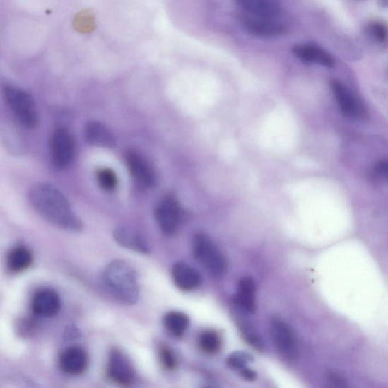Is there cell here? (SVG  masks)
Returning a JSON list of instances; mask_svg holds the SVG:
<instances>
[{
	"label": "cell",
	"instance_id": "obj_1",
	"mask_svg": "<svg viewBox=\"0 0 388 388\" xmlns=\"http://www.w3.org/2000/svg\"><path fill=\"white\" fill-rule=\"evenodd\" d=\"M28 198L35 211L52 225L71 233L82 230L81 220L57 187L48 184H36L29 191Z\"/></svg>",
	"mask_w": 388,
	"mask_h": 388
},
{
	"label": "cell",
	"instance_id": "obj_2",
	"mask_svg": "<svg viewBox=\"0 0 388 388\" xmlns=\"http://www.w3.org/2000/svg\"><path fill=\"white\" fill-rule=\"evenodd\" d=\"M103 281L111 295L124 305H133L139 298L137 274L123 260H114L103 271Z\"/></svg>",
	"mask_w": 388,
	"mask_h": 388
},
{
	"label": "cell",
	"instance_id": "obj_3",
	"mask_svg": "<svg viewBox=\"0 0 388 388\" xmlns=\"http://www.w3.org/2000/svg\"><path fill=\"white\" fill-rule=\"evenodd\" d=\"M6 103L16 119L27 128L33 129L38 124L39 117L33 97L27 91L6 86L4 88Z\"/></svg>",
	"mask_w": 388,
	"mask_h": 388
},
{
	"label": "cell",
	"instance_id": "obj_4",
	"mask_svg": "<svg viewBox=\"0 0 388 388\" xmlns=\"http://www.w3.org/2000/svg\"><path fill=\"white\" fill-rule=\"evenodd\" d=\"M194 257L203 267L215 277L222 276L226 270V259L213 241L204 234L193 240Z\"/></svg>",
	"mask_w": 388,
	"mask_h": 388
},
{
	"label": "cell",
	"instance_id": "obj_5",
	"mask_svg": "<svg viewBox=\"0 0 388 388\" xmlns=\"http://www.w3.org/2000/svg\"><path fill=\"white\" fill-rule=\"evenodd\" d=\"M50 152L52 162L58 169H66L72 163L76 156V145L68 129L59 128L52 133Z\"/></svg>",
	"mask_w": 388,
	"mask_h": 388
},
{
	"label": "cell",
	"instance_id": "obj_6",
	"mask_svg": "<svg viewBox=\"0 0 388 388\" xmlns=\"http://www.w3.org/2000/svg\"><path fill=\"white\" fill-rule=\"evenodd\" d=\"M155 216L162 232L167 235L177 233L183 218L181 205L172 194H167L157 204Z\"/></svg>",
	"mask_w": 388,
	"mask_h": 388
},
{
	"label": "cell",
	"instance_id": "obj_7",
	"mask_svg": "<svg viewBox=\"0 0 388 388\" xmlns=\"http://www.w3.org/2000/svg\"><path fill=\"white\" fill-rule=\"evenodd\" d=\"M240 23L247 33L259 37H277L288 33V28L278 17H264L245 14Z\"/></svg>",
	"mask_w": 388,
	"mask_h": 388
},
{
	"label": "cell",
	"instance_id": "obj_8",
	"mask_svg": "<svg viewBox=\"0 0 388 388\" xmlns=\"http://www.w3.org/2000/svg\"><path fill=\"white\" fill-rule=\"evenodd\" d=\"M124 160L133 180L139 186L151 188L156 184V175L148 159L139 151L129 149L124 152Z\"/></svg>",
	"mask_w": 388,
	"mask_h": 388
},
{
	"label": "cell",
	"instance_id": "obj_9",
	"mask_svg": "<svg viewBox=\"0 0 388 388\" xmlns=\"http://www.w3.org/2000/svg\"><path fill=\"white\" fill-rule=\"evenodd\" d=\"M271 330L276 348L288 360H295L299 354V346L295 332L288 324L278 318L271 321Z\"/></svg>",
	"mask_w": 388,
	"mask_h": 388
},
{
	"label": "cell",
	"instance_id": "obj_10",
	"mask_svg": "<svg viewBox=\"0 0 388 388\" xmlns=\"http://www.w3.org/2000/svg\"><path fill=\"white\" fill-rule=\"evenodd\" d=\"M107 374L110 381L121 386H129L136 376L132 363L118 348H113L110 353Z\"/></svg>",
	"mask_w": 388,
	"mask_h": 388
},
{
	"label": "cell",
	"instance_id": "obj_11",
	"mask_svg": "<svg viewBox=\"0 0 388 388\" xmlns=\"http://www.w3.org/2000/svg\"><path fill=\"white\" fill-rule=\"evenodd\" d=\"M61 300L58 293L51 289L37 290L31 300V310L35 316L51 318L57 316L61 309Z\"/></svg>",
	"mask_w": 388,
	"mask_h": 388
},
{
	"label": "cell",
	"instance_id": "obj_12",
	"mask_svg": "<svg viewBox=\"0 0 388 388\" xmlns=\"http://www.w3.org/2000/svg\"><path fill=\"white\" fill-rule=\"evenodd\" d=\"M335 99L341 112L351 119H360L364 114L362 103L342 83L337 81L331 83Z\"/></svg>",
	"mask_w": 388,
	"mask_h": 388
},
{
	"label": "cell",
	"instance_id": "obj_13",
	"mask_svg": "<svg viewBox=\"0 0 388 388\" xmlns=\"http://www.w3.org/2000/svg\"><path fill=\"white\" fill-rule=\"evenodd\" d=\"M61 370L71 376H78L85 372L88 366V355L85 350L72 346L63 351L59 360Z\"/></svg>",
	"mask_w": 388,
	"mask_h": 388
},
{
	"label": "cell",
	"instance_id": "obj_14",
	"mask_svg": "<svg viewBox=\"0 0 388 388\" xmlns=\"http://www.w3.org/2000/svg\"><path fill=\"white\" fill-rule=\"evenodd\" d=\"M85 138L93 146L99 148L112 149L117 144V141L112 132L106 125L98 121H90L86 125Z\"/></svg>",
	"mask_w": 388,
	"mask_h": 388
},
{
	"label": "cell",
	"instance_id": "obj_15",
	"mask_svg": "<svg viewBox=\"0 0 388 388\" xmlns=\"http://www.w3.org/2000/svg\"><path fill=\"white\" fill-rule=\"evenodd\" d=\"M293 54L302 61L332 67L334 59L329 52L314 45H298L293 48Z\"/></svg>",
	"mask_w": 388,
	"mask_h": 388
},
{
	"label": "cell",
	"instance_id": "obj_16",
	"mask_svg": "<svg viewBox=\"0 0 388 388\" xmlns=\"http://www.w3.org/2000/svg\"><path fill=\"white\" fill-rule=\"evenodd\" d=\"M172 276L175 286L184 291L194 290L201 285L202 279L197 270L184 263L173 266Z\"/></svg>",
	"mask_w": 388,
	"mask_h": 388
},
{
	"label": "cell",
	"instance_id": "obj_17",
	"mask_svg": "<svg viewBox=\"0 0 388 388\" xmlns=\"http://www.w3.org/2000/svg\"><path fill=\"white\" fill-rule=\"evenodd\" d=\"M113 236L117 242L124 248L142 254H150V247L143 237L131 228L120 227L114 229Z\"/></svg>",
	"mask_w": 388,
	"mask_h": 388
},
{
	"label": "cell",
	"instance_id": "obj_18",
	"mask_svg": "<svg viewBox=\"0 0 388 388\" xmlns=\"http://www.w3.org/2000/svg\"><path fill=\"white\" fill-rule=\"evenodd\" d=\"M256 291L257 286L253 278H241L234 298V302L238 308L247 313H254L256 310Z\"/></svg>",
	"mask_w": 388,
	"mask_h": 388
},
{
	"label": "cell",
	"instance_id": "obj_19",
	"mask_svg": "<svg viewBox=\"0 0 388 388\" xmlns=\"http://www.w3.org/2000/svg\"><path fill=\"white\" fill-rule=\"evenodd\" d=\"M237 5L246 14L278 17L281 12L279 0H235Z\"/></svg>",
	"mask_w": 388,
	"mask_h": 388
},
{
	"label": "cell",
	"instance_id": "obj_20",
	"mask_svg": "<svg viewBox=\"0 0 388 388\" xmlns=\"http://www.w3.org/2000/svg\"><path fill=\"white\" fill-rule=\"evenodd\" d=\"M33 263V255L25 247H18L10 252L7 258V266L13 274H20L30 267Z\"/></svg>",
	"mask_w": 388,
	"mask_h": 388
},
{
	"label": "cell",
	"instance_id": "obj_21",
	"mask_svg": "<svg viewBox=\"0 0 388 388\" xmlns=\"http://www.w3.org/2000/svg\"><path fill=\"white\" fill-rule=\"evenodd\" d=\"M188 317L181 312H167L163 318L164 327L172 336L180 338L189 327Z\"/></svg>",
	"mask_w": 388,
	"mask_h": 388
},
{
	"label": "cell",
	"instance_id": "obj_22",
	"mask_svg": "<svg viewBox=\"0 0 388 388\" xmlns=\"http://www.w3.org/2000/svg\"><path fill=\"white\" fill-rule=\"evenodd\" d=\"M237 323L239 324V329L245 339L251 344L253 347L257 350L261 351L264 348L263 342L254 327L253 324L249 323L248 319L245 317H241V312L240 316L237 317Z\"/></svg>",
	"mask_w": 388,
	"mask_h": 388
},
{
	"label": "cell",
	"instance_id": "obj_23",
	"mask_svg": "<svg viewBox=\"0 0 388 388\" xmlns=\"http://www.w3.org/2000/svg\"><path fill=\"white\" fill-rule=\"evenodd\" d=\"M199 346L208 354H214L221 348V339L214 331H204L199 338Z\"/></svg>",
	"mask_w": 388,
	"mask_h": 388
},
{
	"label": "cell",
	"instance_id": "obj_24",
	"mask_svg": "<svg viewBox=\"0 0 388 388\" xmlns=\"http://www.w3.org/2000/svg\"><path fill=\"white\" fill-rule=\"evenodd\" d=\"M97 182L102 190L112 192L118 186L117 174L109 167H102L96 174Z\"/></svg>",
	"mask_w": 388,
	"mask_h": 388
},
{
	"label": "cell",
	"instance_id": "obj_25",
	"mask_svg": "<svg viewBox=\"0 0 388 388\" xmlns=\"http://www.w3.org/2000/svg\"><path fill=\"white\" fill-rule=\"evenodd\" d=\"M160 360L163 368L167 371H173L177 368V361L172 351L167 346L163 345L159 349Z\"/></svg>",
	"mask_w": 388,
	"mask_h": 388
},
{
	"label": "cell",
	"instance_id": "obj_26",
	"mask_svg": "<svg viewBox=\"0 0 388 388\" xmlns=\"http://www.w3.org/2000/svg\"><path fill=\"white\" fill-rule=\"evenodd\" d=\"M251 360L250 356L243 352H235L230 354L226 360L229 368L235 370H242L246 368L247 364Z\"/></svg>",
	"mask_w": 388,
	"mask_h": 388
},
{
	"label": "cell",
	"instance_id": "obj_27",
	"mask_svg": "<svg viewBox=\"0 0 388 388\" xmlns=\"http://www.w3.org/2000/svg\"><path fill=\"white\" fill-rule=\"evenodd\" d=\"M370 35L380 43L388 40V27L382 23H372L368 28Z\"/></svg>",
	"mask_w": 388,
	"mask_h": 388
},
{
	"label": "cell",
	"instance_id": "obj_28",
	"mask_svg": "<svg viewBox=\"0 0 388 388\" xmlns=\"http://www.w3.org/2000/svg\"><path fill=\"white\" fill-rule=\"evenodd\" d=\"M374 172L381 180L388 181V160L377 163L375 165Z\"/></svg>",
	"mask_w": 388,
	"mask_h": 388
},
{
	"label": "cell",
	"instance_id": "obj_29",
	"mask_svg": "<svg viewBox=\"0 0 388 388\" xmlns=\"http://www.w3.org/2000/svg\"><path fill=\"white\" fill-rule=\"evenodd\" d=\"M329 382L334 386L344 387L346 386V381L339 375L332 373L329 376Z\"/></svg>",
	"mask_w": 388,
	"mask_h": 388
},
{
	"label": "cell",
	"instance_id": "obj_30",
	"mask_svg": "<svg viewBox=\"0 0 388 388\" xmlns=\"http://www.w3.org/2000/svg\"><path fill=\"white\" fill-rule=\"evenodd\" d=\"M240 374L242 375L245 380L247 381L253 382L256 380L257 374L253 370H251L248 368H245L242 370H240Z\"/></svg>",
	"mask_w": 388,
	"mask_h": 388
}]
</instances>
